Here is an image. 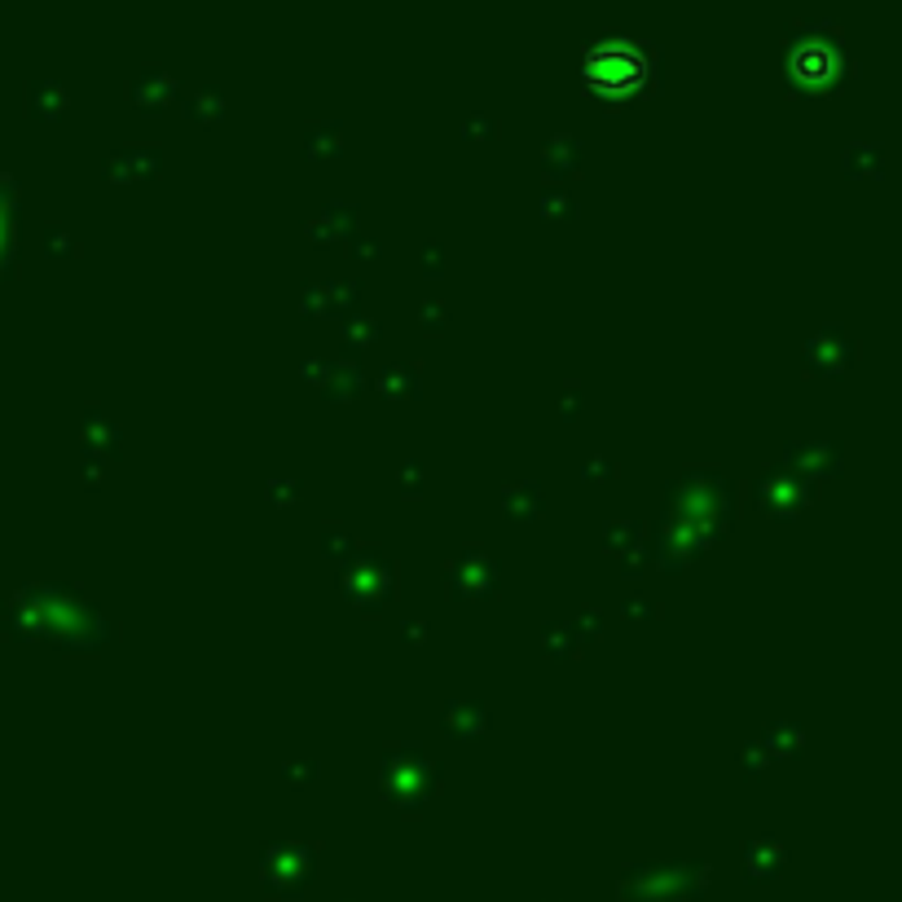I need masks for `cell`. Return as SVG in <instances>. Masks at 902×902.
<instances>
[{
	"label": "cell",
	"instance_id": "1",
	"mask_svg": "<svg viewBox=\"0 0 902 902\" xmlns=\"http://www.w3.org/2000/svg\"><path fill=\"white\" fill-rule=\"evenodd\" d=\"M647 80V58L630 40H604L586 53V84L599 93H634Z\"/></svg>",
	"mask_w": 902,
	"mask_h": 902
}]
</instances>
